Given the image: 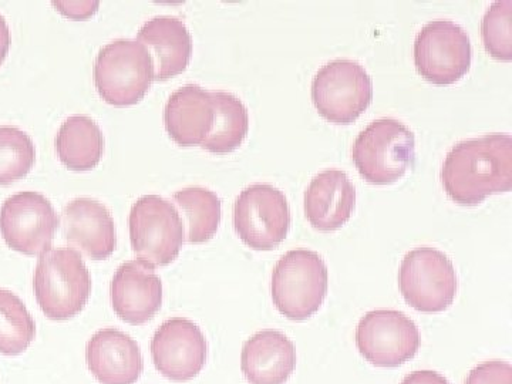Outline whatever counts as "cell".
Instances as JSON below:
<instances>
[{
  "label": "cell",
  "instance_id": "obj_1",
  "mask_svg": "<svg viewBox=\"0 0 512 384\" xmlns=\"http://www.w3.org/2000/svg\"><path fill=\"white\" fill-rule=\"evenodd\" d=\"M441 181L448 197L464 207H474L490 195L510 191V134H488L457 143L444 160Z\"/></svg>",
  "mask_w": 512,
  "mask_h": 384
},
{
  "label": "cell",
  "instance_id": "obj_2",
  "mask_svg": "<svg viewBox=\"0 0 512 384\" xmlns=\"http://www.w3.org/2000/svg\"><path fill=\"white\" fill-rule=\"evenodd\" d=\"M33 286L47 318L67 320L79 315L89 301L92 278L79 252L57 248L40 255Z\"/></svg>",
  "mask_w": 512,
  "mask_h": 384
},
{
  "label": "cell",
  "instance_id": "obj_3",
  "mask_svg": "<svg viewBox=\"0 0 512 384\" xmlns=\"http://www.w3.org/2000/svg\"><path fill=\"white\" fill-rule=\"evenodd\" d=\"M328 266L309 249L286 252L272 274V301L291 320L301 322L315 315L328 295Z\"/></svg>",
  "mask_w": 512,
  "mask_h": 384
},
{
  "label": "cell",
  "instance_id": "obj_4",
  "mask_svg": "<svg viewBox=\"0 0 512 384\" xmlns=\"http://www.w3.org/2000/svg\"><path fill=\"white\" fill-rule=\"evenodd\" d=\"M416 138L399 120L373 121L357 136L352 157L357 171L373 185H389L413 167Z\"/></svg>",
  "mask_w": 512,
  "mask_h": 384
},
{
  "label": "cell",
  "instance_id": "obj_5",
  "mask_svg": "<svg viewBox=\"0 0 512 384\" xmlns=\"http://www.w3.org/2000/svg\"><path fill=\"white\" fill-rule=\"evenodd\" d=\"M153 82V59L147 47L137 40H114L100 50L94 62L97 92L111 106L137 104Z\"/></svg>",
  "mask_w": 512,
  "mask_h": 384
},
{
  "label": "cell",
  "instance_id": "obj_6",
  "mask_svg": "<svg viewBox=\"0 0 512 384\" xmlns=\"http://www.w3.org/2000/svg\"><path fill=\"white\" fill-rule=\"evenodd\" d=\"M131 247L144 264L167 266L177 259L184 244V224L174 204L158 195H144L128 218Z\"/></svg>",
  "mask_w": 512,
  "mask_h": 384
},
{
  "label": "cell",
  "instance_id": "obj_7",
  "mask_svg": "<svg viewBox=\"0 0 512 384\" xmlns=\"http://www.w3.org/2000/svg\"><path fill=\"white\" fill-rule=\"evenodd\" d=\"M372 99V79L355 60H333L313 77V104L330 123H353L365 113Z\"/></svg>",
  "mask_w": 512,
  "mask_h": 384
},
{
  "label": "cell",
  "instance_id": "obj_8",
  "mask_svg": "<svg viewBox=\"0 0 512 384\" xmlns=\"http://www.w3.org/2000/svg\"><path fill=\"white\" fill-rule=\"evenodd\" d=\"M399 285L404 301L417 312H444L456 299V269L439 249L416 248L403 258Z\"/></svg>",
  "mask_w": 512,
  "mask_h": 384
},
{
  "label": "cell",
  "instance_id": "obj_9",
  "mask_svg": "<svg viewBox=\"0 0 512 384\" xmlns=\"http://www.w3.org/2000/svg\"><path fill=\"white\" fill-rule=\"evenodd\" d=\"M473 49L466 30L451 20H433L414 40V64L424 80L450 86L470 72Z\"/></svg>",
  "mask_w": 512,
  "mask_h": 384
},
{
  "label": "cell",
  "instance_id": "obj_10",
  "mask_svg": "<svg viewBox=\"0 0 512 384\" xmlns=\"http://www.w3.org/2000/svg\"><path fill=\"white\" fill-rule=\"evenodd\" d=\"M234 227L242 242L255 251L279 247L291 228L284 192L269 184L245 188L235 202Z\"/></svg>",
  "mask_w": 512,
  "mask_h": 384
},
{
  "label": "cell",
  "instance_id": "obj_11",
  "mask_svg": "<svg viewBox=\"0 0 512 384\" xmlns=\"http://www.w3.org/2000/svg\"><path fill=\"white\" fill-rule=\"evenodd\" d=\"M420 330L406 313L377 309L366 313L356 328L360 355L376 367H399L420 349Z\"/></svg>",
  "mask_w": 512,
  "mask_h": 384
},
{
  "label": "cell",
  "instance_id": "obj_12",
  "mask_svg": "<svg viewBox=\"0 0 512 384\" xmlns=\"http://www.w3.org/2000/svg\"><path fill=\"white\" fill-rule=\"evenodd\" d=\"M59 225L52 202L35 191L12 195L0 208V232L13 251L43 255L52 248Z\"/></svg>",
  "mask_w": 512,
  "mask_h": 384
},
{
  "label": "cell",
  "instance_id": "obj_13",
  "mask_svg": "<svg viewBox=\"0 0 512 384\" xmlns=\"http://www.w3.org/2000/svg\"><path fill=\"white\" fill-rule=\"evenodd\" d=\"M151 356L161 375L173 382H188L204 369L207 340L191 320L170 319L151 340Z\"/></svg>",
  "mask_w": 512,
  "mask_h": 384
},
{
  "label": "cell",
  "instance_id": "obj_14",
  "mask_svg": "<svg viewBox=\"0 0 512 384\" xmlns=\"http://www.w3.org/2000/svg\"><path fill=\"white\" fill-rule=\"evenodd\" d=\"M111 305L124 322L140 326L160 311L163 284L153 266L143 261L126 262L111 281Z\"/></svg>",
  "mask_w": 512,
  "mask_h": 384
},
{
  "label": "cell",
  "instance_id": "obj_15",
  "mask_svg": "<svg viewBox=\"0 0 512 384\" xmlns=\"http://www.w3.org/2000/svg\"><path fill=\"white\" fill-rule=\"evenodd\" d=\"M87 366L101 384H134L144 362L137 342L117 329H101L87 343Z\"/></svg>",
  "mask_w": 512,
  "mask_h": 384
},
{
  "label": "cell",
  "instance_id": "obj_16",
  "mask_svg": "<svg viewBox=\"0 0 512 384\" xmlns=\"http://www.w3.org/2000/svg\"><path fill=\"white\" fill-rule=\"evenodd\" d=\"M63 234L67 241L89 258L107 259L117 245L116 227L110 211L92 198L69 202L62 214Z\"/></svg>",
  "mask_w": 512,
  "mask_h": 384
},
{
  "label": "cell",
  "instance_id": "obj_17",
  "mask_svg": "<svg viewBox=\"0 0 512 384\" xmlns=\"http://www.w3.org/2000/svg\"><path fill=\"white\" fill-rule=\"evenodd\" d=\"M355 207L356 190L345 171H322L313 177L305 192L306 218L320 232L342 228Z\"/></svg>",
  "mask_w": 512,
  "mask_h": 384
},
{
  "label": "cell",
  "instance_id": "obj_18",
  "mask_svg": "<svg viewBox=\"0 0 512 384\" xmlns=\"http://www.w3.org/2000/svg\"><path fill=\"white\" fill-rule=\"evenodd\" d=\"M241 367L251 384H285L296 367L295 345L279 330H262L245 342Z\"/></svg>",
  "mask_w": 512,
  "mask_h": 384
},
{
  "label": "cell",
  "instance_id": "obj_19",
  "mask_svg": "<svg viewBox=\"0 0 512 384\" xmlns=\"http://www.w3.org/2000/svg\"><path fill=\"white\" fill-rule=\"evenodd\" d=\"M211 92L187 84L171 94L164 110L167 133L178 146H201L214 126Z\"/></svg>",
  "mask_w": 512,
  "mask_h": 384
},
{
  "label": "cell",
  "instance_id": "obj_20",
  "mask_svg": "<svg viewBox=\"0 0 512 384\" xmlns=\"http://www.w3.org/2000/svg\"><path fill=\"white\" fill-rule=\"evenodd\" d=\"M137 42L147 47L154 63V79L168 80L185 72L192 55V37L183 20L158 16L144 23Z\"/></svg>",
  "mask_w": 512,
  "mask_h": 384
},
{
  "label": "cell",
  "instance_id": "obj_21",
  "mask_svg": "<svg viewBox=\"0 0 512 384\" xmlns=\"http://www.w3.org/2000/svg\"><path fill=\"white\" fill-rule=\"evenodd\" d=\"M56 150L60 161L69 170H92L103 156V133L90 117H69L57 134Z\"/></svg>",
  "mask_w": 512,
  "mask_h": 384
},
{
  "label": "cell",
  "instance_id": "obj_22",
  "mask_svg": "<svg viewBox=\"0 0 512 384\" xmlns=\"http://www.w3.org/2000/svg\"><path fill=\"white\" fill-rule=\"evenodd\" d=\"M214 103V126L201 147L212 154H228L237 150L249 130L247 107L234 94L211 92Z\"/></svg>",
  "mask_w": 512,
  "mask_h": 384
},
{
  "label": "cell",
  "instance_id": "obj_23",
  "mask_svg": "<svg viewBox=\"0 0 512 384\" xmlns=\"http://www.w3.org/2000/svg\"><path fill=\"white\" fill-rule=\"evenodd\" d=\"M174 202L184 212L190 244H204L214 238L222 217L221 200L215 192L208 188L188 187L175 192Z\"/></svg>",
  "mask_w": 512,
  "mask_h": 384
},
{
  "label": "cell",
  "instance_id": "obj_24",
  "mask_svg": "<svg viewBox=\"0 0 512 384\" xmlns=\"http://www.w3.org/2000/svg\"><path fill=\"white\" fill-rule=\"evenodd\" d=\"M35 320L15 293L0 289V353L16 356L35 339Z\"/></svg>",
  "mask_w": 512,
  "mask_h": 384
},
{
  "label": "cell",
  "instance_id": "obj_25",
  "mask_svg": "<svg viewBox=\"0 0 512 384\" xmlns=\"http://www.w3.org/2000/svg\"><path fill=\"white\" fill-rule=\"evenodd\" d=\"M32 138L18 127H0V185L22 180L35 164Z\"/></svg>",
  "mask_w": 512,
  "mask_h": 384
},
{
  "label": "cell",
  "instance_id": "obj_26",
  "mask_svg": "<svg viewBox=\"0 0 512 384\" xmlns=\"http://www.w3.org/2000/svg\"><path fill=\"white\" fill-rule=\"evenodd\" d=\"M511 8V0L495 2L481 23L485 50L500 62H510L512 57Z\"/></svg>",
  "mask_w": 512,
  "mask_h": 384
},
{
  "label": "cell",
  "instance_id": "obj_27",
  "mask_svg": "<svg viewBox=\"0 0 512 384\" xmlns=\"http://www.w3.org/2000/svg\"><path fill=\"white\" fill-rule=\"evenodd\" d=\"M466 384H512V367L500 360L485 362L468 373Z\"/></svg>",
  "mask_w": 512,
  "mask_h": 384
},
{
  "label": "cell",
  "instance_id": "obj_28",
  "mask_svg": "<svg viewBox=\"0 0 512 384\" xmlns=\"http://www.w3.org/2000/svg\"><path fill=\"white\" fill-rule=\"evenodd\" d=\"M53 5L67 18L77 20L90 18L99 8V2H55Z\"/></svg>",
  "mask_w": 512,
  "mask_h": 384
},
{
  "label": "cell",
  "instance_id": "obj_29",
  "mask_svg": "<svg viewBox=\"0 0 512 384\" xmlns=\"http://www.w3.org/2000/svg\"><path fill=\"white\" fill-rule=\"evenodd\" d=\"M402 384H450V382L433 370H417L404 377Z\"/></svg>",
  "mask_w": 512,
  "mask_h": 384
},
{
  "label": "cell",
  "instance_id": "obj_30",
  "mask_svg": "<svg viewBox=\"0 0 512 384\" xmlns=\"http://www.w3.org/2000/svg\"><path fill=\"white\" fill-rule=\"evenodd\" d=\"M10 47V30L5 18L0 15V64L5 62Z\"/></svg>",
  "mask_w": 512,
  "mask_h": 384
}]
</instances>
